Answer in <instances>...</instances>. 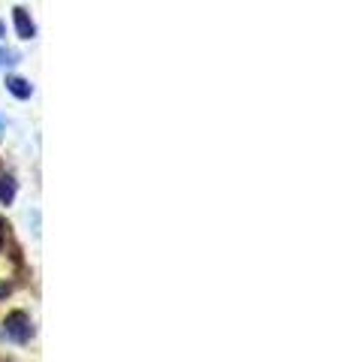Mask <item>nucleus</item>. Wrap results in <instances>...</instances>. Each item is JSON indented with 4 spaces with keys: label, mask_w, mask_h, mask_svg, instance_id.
Wrapping results in <instances>:
<instances>
[{
    "label": "nucleus",
    "mask_w": 344,
    "mask_h": 362,
    "mask_svg": "<svg viewBox=\"0 0 344 362\" xmlns=\"http://www.w3.org/2000/svg\"><path fill=\"white\" fill-rule=\"evenodd\" d=\"M4 338L13 344H28L33 338V320L28 311H13L4 320Z\"/></svg>",
    "instance_id": "obj_1"
},
{
    "label": "nucleus",
    "mask_w": 344,
    "mask_h": 362,
    "mask_svg": "<svg viewBox=\"0 0 344 362\" xmlns=\"http://www.w3.org/2000/svg\"><path fill=\"white\" fill-rule=\"evenodd\" d=\"M0 251H4L9 259H13L18 272H25V257H21V245H18V239H16L13 223H9L4 214H0Z\"/></svg>",
    "instance_id": "obj_2"
},
{
    "label": "nucleus",
    "mask_w": 344,
    "mask_h": 362,
    "mask_svg": "<svg viewBox=\"0 0 344 362\" xmlns=\"http://www.w3.org/2000/svg\"><path fill=\"white\" fill-rule=\"evenodd\" d=\"M13 18H16V30H18L21 40H33V37H37V25H33V18H30V13L25 6H16Z\"/></svg>",
    "instance_id": "obj_3"
},
{
    "label": "nucleus",
    "mask_w": 344,
    "mask_h": 362,
    "mask_svg": "<svg viewBox=\"0 0 344 362\" xmlns=\"http://www.w3.org/2000/svg\"><path fill=\"white\" fill-rule=\"evenodd\" d=\"M6 90L13 97H18V100H30V94H33V85L28 82V78H18V76H6Z\"/></svg>",
    "instance_id": "obj_4"
},
{
    "label": "nucleus",
    "mask_w": 344,
    "mask_h": 362,
    "mask_svg": "<svg viewBox=\"0 0 344 362\" xmlns=\"http://www.w3.org/2000/svg\"><path fill=\"white\" fill-rule=\"evenodd\" d=\"M16 190H18L16 178L9 175V173H4V169H0V202H4V206H13V199H16Z\"/></svg>",
    "instance_id": "obj_5"
},
{
    "label": "nucleus",
    "mask_w": 344,
    "mask_h": 362,
    "mask_svg": "<svg viewBox=\"0 0 344 362\" xmlns=\"http://www.w3.org/2000/svg\"><path fill=\"white\" fill-rule=\"evenodd\" d=\"M13 64H18V52H13V49H0V66H13Z\"/></svg>",
    "instance_id": "obj_6"
},
{
    "label": "nucleus",
    "mask_w": 344,
    "mask_h": 362,
    "mask_svg": "<svg viewBox=\"0 0 344 362\" xmlns=\"http://www.w3.org/2000/svg\"><path fill=\"white\" fill-rule=\"evenodd\" d=\"M9 293H13V284H6V281H0V299H6Z\"/></svg>",
    "instance_id": "obj_7"
},
{
    "label": "nucleus",
    "mask_w": 344,
    "mask_h": 362,
    "mask_svg": "<svg viewBox=\"0 0 344 362\" xmlns=\"http://www.w3.org/2000/svg\"><path fill=\"white\" fill-rule=\"evenodd\" d=\"M6 37V30H4V21H0V40H4Z\"/></svg>",
    "instance_id": "obj_8"
},
{
    "label": "nucleus",
    "mask_w": 344,
    "mask_h": 362,
    "mask_svg": "<svg viewBox=\"0 0 344 362\" xmlns=\"http://www.w3.org/2000/svg\"><path fill=\"white\" fill-rule=\"evenodd\" d=\"M0 127H4V124H0Z\"/></svg>",
    "instance_id": "obj_9"
}]
</instances>
